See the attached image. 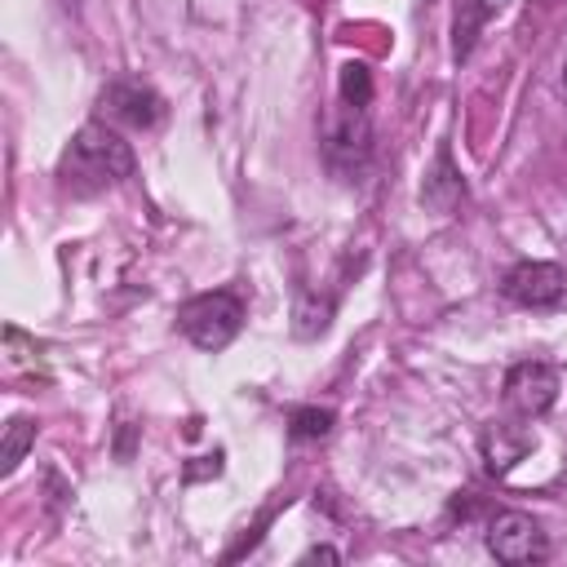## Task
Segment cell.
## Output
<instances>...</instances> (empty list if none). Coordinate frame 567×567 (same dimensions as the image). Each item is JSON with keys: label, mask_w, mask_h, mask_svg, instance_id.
Returning <instances> with one entry per match:
<instances>
[{"label": "cell", "mask_w": 567, "mask_h": 567, "mask_svg": "<svg viewBox=\"0 0 567 567\" xmlns=\"http://www.w3.org/2000/svg\"><path fill=\"white\" fill-rule=\"evenodd\" d=\"M563 292H567V275L554 261H518L505 275V297L518 301V306H532V310L558 306Z\"/></svg>", "instance_id": "8992f818"}, {"label": "cell", "mask_w": 567, "mask_h": 567, "mask_svg": "<svg viewBox=\"0 0 567 567\" xmlns=\"http://www.w3.org/2000/svg\"><path fill=\"white\" fill-rule=\"evenodd\" d=\"M487 549L492 558L509 563V567H523V563H540L549 554L545 545V532L532 514H518V509H501L492 523H487Z\"/></svg>", "instance_id": "277c9868"}, {"label": "cell", "mask_w": 567, "mask_h": 567, "mask_svg": "<svg viewBox=\"0 0 567 567\" xmlns=\"http://www.w3.org/2000/svg\"><path fill=\"white\" fill-rule=\"evenodd\" d=\"M301 563H337V549L315 545V549H306V558H301Z\"/></svg>", "instance_id": "4fadbf2b"}, {"label": "cell", "mask_w": 567, "mask_h": 567, "mask_svg": "<svg viewBox=\"0 0 567 567\" xmlns=\"http://www.w3.org/2000/svg\"><path fill=\"white\" fill-rule=\"evenodd\" d=\"M487 18V4H478V0H461V13H456V44H452V53H456V62H465L470 58V49H474V35H478V22Z\"/></svg>", "instance_id": "9c48e42d"}, {"label": "cell", "mask_w": 567, "mask_h": 567, "mask_svg": "<svg viewBox=\"0 0 567 567\" xmlns=\"http://www.w3.org/2000/svg\"><path fill=\"white\" fill-rule=\"evenodd\" d=\"M31 443H35V421L31 416H13L9 430H4V447H0V470L13 474L22 465V456H27Z\"/></svg>", "instance_id": "ba28073f"}, {"label": "cell", "mask_w": 567, "mask_h": 567, "mask_svg": "<svg viewBox=\"0 0 567 567\" xmlns=\"http://www.w3.org/2000/svg\"><path fill=\"white\" fill-rule=\"evenodd\" d=\"M128 173H133V151H128V142H124L111 124H102V120L84 124V128L71 137V146L62 151V159H58V182H62V190H71V195H97V190L124 182Z\"/></svg>", "instance_id": "6da1fadb"}, {"label": "cell", "mask_w": 567, "mask_h": 567, "mask_svg": "<svg viewBox=\"0 0 567 567\" xmlns=\"http://www.w3.org/2000/svg\"><path fill=\"white\" fill-rule=\"evenodd\" d=\"M368 97H372V75H368V66H363V62L341 66V102L368 106Z\"/></svg>", "instance_id": "30bf717a"}, {"label": "cell", "mask_w": 567, "mask_h": 567, "mask_svg": "<svg viewBox=\"0 0 567 567\" xmlns=\"http://www.w3.org/2000/svg\"><path fill=\"white\" fill-rule=\"evenodd\" d=\"M97 115L111 128H155L164 120V97L142 80H111L97 93Z\"/></svg>", "instance_id": "3957f363"}, {"label": "cell", "mask_w": 567, "mask_h": 567, "mask_svg": "<svg viewBox=\"0 0 567 567\" xmlns=\"http://www.w3.org/2000/svg\"><path fill=\"white\" fill-rule=\"evenodd\" d=\"M323 328H328V301H319V306L301 301V306H297V337H315V332H323Z\"/></svg>", "instance_id": "7c38bea8"}, {"label": "cell", "mask_w": 567, "mask_h": 567, "mask_svg": "<svg viewBox=\"0 0 567 567\" xmlns=\"http://www.w3.org/2000/svg\"><path fill=\"white\" fill-rule=\"evenodd\" d=\"M177 328L199 350H221L244 328V301L235 292H199L177 310Z\"/></svg>", "instance_id": "7a4b0ae2"}, {"label": "cell", "mask_w": 567, "mask_h": 567, "mask_svg": "<svg viewBox=\"0 0 567 567\" xmlns=\"http://www.w3.org/2000/svg\"><path fill=\"white\" fill-rule=\"evenodd\" d=\"M425 4H430V0H425Z\"/></svg>", "instance_id": "9a60e30c"}, {"label": "cell", "mask_w": 567, "mask_h": 567, "mask_svg": "<svg viewBox=\"0 0 567 567\" xmlns=\"http://www.w3.org/2000/svg\"><path fill=\"white\" fill-rule=\"evenodd\" d=\"M563 84H567V71H563Z\"/></svg>", "instance_id": "5bb4252c"}, {"label": "cell", "mask_w": 567, "mask_h": 567, "mask_svg": "<svg viewBox=\"0 0 567 567\" xmlns=\"http://www.w3.org/2000/svg\"><path fill=\"white\" fill-rule=\"evenodd\" d=\"M328 430H332V412L328 408H301V412H292V425H288L292 439H323Z\"/></svg>", "instance_id": "8fae6325"}, {"label": "cell", "mask_w": 567, "mask_h": 567, "mask_svg": "<svg viewBox=\"0 0 567 567\" xmlns=\"http://www.w3.org/2000/svg\"><path fill=\"white\" fill-rule=\"evenodd\" d=\"M532 447H536V434H532V425H518V421H496L483 434V456H487L492 474L514 470Z\"/></svg>", "instance_id": "52a82bcc"}, {"label": "cell", "mask_w": 567, "mask_h": 567, "mask_svg": "<svg viewBox=\"0 0 567 567\" xmlns=\"http://www.w3.org/2000/svg\"><path fill=\"white\" fill-rule=\"evenodd\" d=\"M554 399H558V372L549 368V363H518V368H509V377H505V408L518 416V421H536V416H545L549 408H554Z\"/></svg>", "instance_id": "5b68a950"}]
</instances>
